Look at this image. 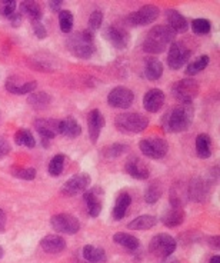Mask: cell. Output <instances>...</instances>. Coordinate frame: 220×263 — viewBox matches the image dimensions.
Here are the masks:
<instances>
[{"instance_id": "1", "label": "cell", "mask_w": 220, "mask_h": 263, "mask_svg": "<svg viewBox=\"0 0 220 263\" xmlns=\"http://www.w3.org/2000/svg\"><path fill=\"white\" fill-rule=\"evenodd\" d=\"M193 116L194 107L192 103H179L170 110H167L162 123L167 133H180L190 127Z\"/></svg>"}, {"instance_id": "2", "label": "cell", "mask_w": 220, "mask_h": 263, "mask_svg": "<svg viewBox=\"0 0 220 263\" xmlns=\"http://www.w3.org/2000/svg\"><path fill=\"white\" fill-rule=\"evenodd\" d=\"M176 33L169 26L159 25V26L152 27L147 32L146 37L143 39L142 47L146 53L150 54H159L166 50L167 47L173 43Z\"/></svg>"}, {"instance_id": "3", "label": "cell", "mask_w": 220, "mask_h": 263, "mask_svg": "<svg viewBox=\"0 0 220 263\" xmlns=\"http://www.w3.org/2000/svg\"><path fill=\"white\" fill-rule=\"evenodd\" d=\"M66 45L72 54L79 59H90L96 52L93 33L90 30L73 33L72 36H69Z\"/></svg>"}, {"instance_id": "4", "label": "cell", "mask_w": 220, "mask_h": 263, "mask_svg": "<svg viewBox=\"0 0 220 263\" xmlns=\"http://www.w3.org/2000/svg\"><path fill=\"white\" fill-rule=\"evenodd\" d=\"M114 126L122 133H140L149 126V119L142 113H122L114 119Z\"/></svg>"}, {"instance_id": "5", "label": "cell", "mask_w": 220, "mask_h": 263, "mask_svg": "<svg viewBox=\"0 0 220 263\" xmlns=\"http://www.w3.org/2000/svg\"><path fill=\"white\" fill-rule=\"evenodd\" d=\"M176 246H177V243H176V239L173 236H170L169 233H159V235L152 237V240L149 243V250L153 256L165 259V257L173 255Z\"/></svg>"}, {"instance_id": "6", "label": "cell", "mask_w": 220, "mask_h": 263, "mask_svg": "<svg viewBox=\"0 0 220 263\" xmlns=\"http://www.w3.org/2000/svg\"><path fill=\"white\" fill-rule=\"evenodd\" d=\"M172 95L179 103H192L199 95V85L194 79L177 80L172 86Z\"/></svg>"}, {"instance_id": "7", "label": "cell", "mask_w": 220, "mask_h": 263, "mask_svg": "<svg viewBox=\"0 0 220 263\" xmlns=\"http://www.w3.org/2000/svg\"><path fill=\"white\" fill-rule=\"evenodd\" d=\"M139 149L149 159H163L167 155L169 145L163 138H145L140 140Z\"/></svg>"}, {"instance_id": "8", "label": "cell", "mask_w": 220, "mask_h": 263, "mask_svg": "<svg viewBox=\"0 0 220 263\" xmlns=\"http://www.w3.org/2000/svg\"><path fill=\"white\" fill-rule=\"evenodd\" d=\"M192 56V50L182 42H173L167 53V65L172 70H179Z\"/></svg>"}, {"instance_id": "9", "label": "cell", "mask_w": 220, "mask_h": 263, "mask_svg": "<svg viewBox=\"0 0 220 263\" xmlns=\"http://www.w3.org/2000/svg\"><path fill=\"white\" fill-rule=\"evenodd\" d=\"M159 7L154 5H146V6L140 7L139 10L132 12L127 16L126 20L130 26H147V25L153 23L154 20L159 17Z\"/></svg>"}, {"instance_id": "10", "label": "cell", "mask_w": 220, "mask_h": 263, "mask_svg": "<svg viewBox=\"0 0 220 263\" xmlns=\"http://www.w3.org/2000/svg\"><path fill=\"white\" fill-rule=\"evenodd\" d=\"M50 224L56 232L65 235H74L80 230L79 219L70 213H59L50 219Z\"/></svg>"}, {"instance_id": "11", "label": "cell", "mask_w": 220, "mask_h": 263, "mask_svg": "<svg viewBox=\"0 0 220 263\" xmlns=\"http://www.w3.org/2000/svg\"><path fill=\"white\" fill-rule=\"evenodd\" d=\"M134 100V93L125 86H117L110 90L107 96V103L117 109H129Z\"/></svg>"}, {"instance_id": "12", "label": "cell", "mask_w": 220, "mask_h": 263, "mask_svg": "<svg viewBox=\"0 0 220 263\" xmlns=\"http://www.w3.org/2000/svg\"><path fill=\"white\" fill-rule=\"evenodd\" d=\"M92 183V179L87 173H77L67 180L62 187V193L65 196H76L82 192H86V189Z\"/></svg>"}, {"instance_id": "13", "label": "cell", "mask_w": 220, "mask_h": 263, "mask_svg": "<svg viewBox=\"0 0 220 263\" xmlns=\"http://www.w3.org/2000/svg\"><path fill=\"white\" fill-rule=\"evenodd\" d=\"M5 87L9 93L12 95H17V96H22V95H30L36 90L37 87V83L34 80H23L19 76H9L6 79V83H5Z\"/></svg>"}, {"instance_id": "14", "label": "cell", "mask_w": 220, "mask_h": 263, "mask_svg": "<svg viewBox=\"0 0 220 263\" xmlns=\"http://www.w3.org/2000/svg\"><path fill=\"white\" fill-rule=\"evenodd\" d=\"M105 37L109 40V43L112 45L116 49H126L127 45H129V40H130V36H129V32L126 29H123L122 26H117V25H112L105 29Z\"/></svg>"}, {"instance_id": "15", "label": "cell", "mask_w": 220, "mask_h": 263, "mask_svg": "<svg viewBox=\"0 0 220 263\" xmlns=\"http://www.w3.org/2000/svg\"><path fill=\"white\" fill-rule=\"evenodd\" d=\"M125 172L129 176L137 180H146L150 176V171L147 167V164L137 156H130L125 163Z\"/></svg>"}, {"instance_id": "16", "label": "cell", "mask_w": 220, "mask_h": 263, "mask_svg": "<svg viewBox=\"0 0 220 263\" xmlns=\"http://www.w3.org/2000/svg\"><path fill=\"white\" fill-rule=\"evenodd\" d=\"M210 192V184L200 178L192 179L187 184V196L193 202H203Z\"/></svg>"}, {"instance_id": "17", "label": "cell", "mask_w": 220, "mask_h": 263, "mask_svg": "<svg viewBox=\"0 0 220 263\" xmlns=\"http://www.w3.org/2000/svg\"><path fill=\"white\" fill-rule=\"evenodd\" d=\"M105 116L102 115L99 109H93L87 115V129H89V138L92 143H97L102 129L105 127Z\"/></svg>"}, {"instance_id": "18", "label": "cell", "mask_w": 220, "mask_h": 263, "mask_svg": "<svg viewBox=\"0 0 220 263\" xmlns=\"http://www.w3.org/2000/svg\"><path fill=\"white\" fill-rule=\"evenodd\" d=\"M102 195H103V191L99 187H92L90 191H86L83 195V199L87 204V212L92 217H97L102 212V208H103Z\"/></svg>"}, {"instance_id": "19", "label": "cell", "mask_w": 220, "mask_h": 263, "mask_svg": "<svg viewBox=\"0 0 220 263\" xmlns=\"http://www.w3.org/2000/svg\"><path fill=\"white\" fill-rule=\"evenodd\" d=\"M34 129L45 140H52L56 135H59V120L54 119H36Z\"/></svg>"}, {"instance_id": "20", "label": "cell", "mask_w": 220, "mask_h": 263, "mask_svg": "<svg viewBox=\"0 0 220 263\" xmlns=\"http://www.w3.org/2000/svg\"><path fill=\"white\" fill-rule=\"evenodd\" d=\"M165 93L160 89H150L145 93L143 96V106L147 112L156 113L159 112L160 109L165 105Z\"/></svg>"}, {"instance_id": "21", "label": "cell", "mask_w": 220, "mask_h": 263, "mask_svg": "<svg viewBox=\"0 0 220 263\" xmlns=\"http://www.w3.org/2000/svg\"><path fill=\"white\" fill-rule=\"evenodd\" d=\"M40 246L47 253L57 255V253H62L63 250L66 249V242L59 235H47L40 240Z\"/></svg>"}, {"instance_id": "22", "label": "cell", "mask_w": 220, "mask_h": 263, "mask_svg": "<svg viewBox=\"0 0 220 263\" xmlns=\"http://www.w3.org/2000/svg\"><path fill=\"white\" fill-rule=\"evenodd\" d=\"M185 211L183 208H176V206H172L169 208L162 217H160V222L165 224L166 228H177L180 224L185 222Z\"/></svg>"}, {"instance_id": "23", "label": "cell", "mask_w": 220, "mask_h": 263, "mask_svg": "<svg viewBox=\"0 0 220 263\" xmlns=\"http://www.w3.org/2000/svg\"><path fill=\"white\" fill-rule=\"evenodd\" d=\"M166 17L169 27L174 33H185L189 29V23H187L186 17L180 13V12H177L176 9H169V10H166Z\"/></svg>"}, {"instance_id": "24", "label": "cell", "mask_w": 220, "mask_h": 263, "mask_svg": "<svg viewBox=\"0 0 220 263\" xmlns=\"http://www.w3.org/2000/svg\"><path fill=\"white\" fill-rule=\"evenodd\" d=\"M143 74L147 80H159L163 76V63L156 58H147L143 66Z\"/></svg>"}, {"instance_id": "25", "label": "cell", "mask_w": 220, "mask_h": 263, "mask_svg": "<svg viewBox=\"0 0 220 263\" xmlns=\"http://www.w3.org/2000/svg\"><path fill=\"white\" fill-rule=\"evenodd\" d=\"M130 203H132V197L129 193H126V192L119 193V196L116 197V202H114L113 211H112V216H113L114 220H122L126 216Z\"/></svg>"}, {"instance_id": "26", "label": "cell", "mask_w": 220, "mask_h": 263, "mask_svg": "<svg viewBox=\"0 0 220 263\" xmlns=\"http://www.w3.org/2000/svg\"><path fill=\"white\" fill-rule=\"evenodd\" d=\"M59 133L66 138L74 139L82 133V127L73 118H66L59 120Z\"/></svg>"}, {"instance_id": "27", "label": "cell", "mask_w": 220, "mask_h": 263, "mask_svg": "<svg viewBox=\"0 0 220 263\" xmlns=\"http://www.w3.org/2000/svg\"><path fill=\"white\" fill-rule=\"evenodd\" d=\"M27 103L30 105L32 109L34 110H45L52 103V98L50 95L46 92H33L29 95L27 98Z\"/></svg>"}, {"instance_id": "28", "label": "cell", "mask_w": 220, "mask_h": 263, "mask_svg": "<svg viewBox=\"0 0 220 263\" xmlns=\"http://www.w3.org/2000/svg\"><path fill=\"white\" fill-rule=\"evenodd\" d=\"M82 255H83V259L87 263H105L107 260L105 250L100 249V248H96L93 245H86L83 248Z\"/></svg>"}, {"instance_id": "29", "label": "cell", "mask_w": 220, "mask_h": 263, "mask_svg": "<svg viewBox=\"0 0 220 263\" xmlns=\"http://www.w3.org/2000/svg\"><path fill=\"white\" fill-rule=\"evenodd\" d=\"M189 199L187 196V184L185 186L183 183H174V186L172 187V192H170V204L172 206H176V208H183L186 200Z\"/></svg>"}, {"instance_id": "30", "label": "cell", "mask_w": 220, "mask_h": 263, "mask_svg": "<svg viewBox=\"0 0 220 263\" xmlns=\"http://www.w3.org/2000/svg\"><path fill=\"white\" fill-rule=\"evenodd\" d=\"M159 223V219L152 215H142V216L133 219L130 223L127 224V228L132 230H147L154 228Z\"/></svg>"}, {"instance_id": "31", "label": "cell", "mask_w": 220, "mask_h": 263, "mask_svg": "<svg viewBox=\"0 0 220 263\" xmlns=\"http://www.w3.org/2000/svg\"><path fill=\"white\" fill-rule=\"evenodd\" d=\"M196 153L200 159H209L212 156V139L209 135L200 133L196 138Z\"/></svg>"}, {"instance_id": "32", "label": "cell", "mask_w": 220, "mask_h": 263, "mask_svg": "<svg viewBox=\"0 0 220 263\" xmlns=\"http://www.w3.org/2000/svg\"><path fill=\"white\" fill-rule=\"evenodd\" d=\"M20 13L26 14L30 22H39L42 19V7L36 2L26 0V2H22L20 5Z\"/></svg>"}, {"instance_id": "33", "label": "cell", "mask_w": 220, "mask_h": 263, "mask_svg": "<svg viewBox=\"0 0 220 263\" xmlns=\"http://www.w3.org/2000/svg\"><path fill=\"white\" fill-rule=\"evenodd\" d=\"M113 240L117 245H120V246H123V248H126V249L129 250L139 249V239L134 237L133 235H130V233L119 232V233H116L113 236Z\"/></svg>"}, {"instance_id": "34", "label": "cell", "mask_w": 220, "mask_h": 263, "mask_svg": "<svg viewBox=\"0 0 220 263\" xmlns=\"http://www.w3.org/2000/svg\"><path fill=\"white\" fill-rule=\"evenodd\" d=\"M162 193H163V187H162V183L159 180H153L150 182V184L146 187L145 191V200L146 203L154 204L156 202H159V199L162 197Z\"/></svg>"}, {"instance_id": "35", "label": "cell", "mask_w": 220, "mask_h": 263, "mask_svg": "<svg viewBox=\"0 0 220 263\" xmlns=\"http://www.w3.org/2000/svg\"><path fill=\"white\" fill-rule=\"evenodd\" d=\"M14 143L17 146H23V147L32 149L36 145V140H34L32 132L27 130V129H19L14 133Z\"/></svg>"}, {"instance_id": "36", "label": "cell", "mask_w": 220, "mask_h": 263, "mask_svg": "<svg viewBox=\"0 0 220 263\" xmlns=\"http://www.w3.org/2000/svg\"><path fill=\"white\" fill-rule=\"evenodd\" d=\"M207 65H209V56L202 54L199 58H196L192 63L187 65L186 74L187 76H194V74H197V73H200L202 70H205L207 67Z\"/></svg>"}, {"instance_id": "37", "label": "cell", "mask_w": 220, "mask_h": 263, "mask_svg": "<svg viewBox=\"0 0 220 263\" xmlns=\"http://www.w3.org/2000/svg\"><path fill=\"white\" fill-rule=\"evenodd\" d=\"M127 151H129V146L127 145H123V143H113V145L106 146V147L102 151V155L106 159H114L119 158L122 155H125Z\"/></svg>"}, {"instance_id": "38", "label": "cell", "mask_w": 220, "mask_h": 263, "mask_svg": "<svg viewBox=\"0 0 220 263\" xmlns=\"http://www.w3.org/2000/svg\"><path fill=\"white\" fill-rule=\"evenodd\" d=\"M63 167H65V155H56L52 158L50 163H49V167H47V172L52 178H57L62 175L63 172Z\"/></svg>"}, {"instance_id": "39", "label": "cell", "mask_w": 220, "mask_h": 263, "mask_svg": "<svg viewBox=\"0 0 220 263\" xmlns=\"http://www.w3.org/2000/svg\"><path fill=\"white\" fill-rule=\"evenodd\" d=\"M59 25L60 30L63 33H70L73 29V14L69 10H60L59 12Z\"/></svg>"}, {"instance_id": "40", "label": "cell", "mask_w": 220, "mask_h": 263, "mask_svg": "<svg viewBox=\"0 0 220 263\" xmlns=\"http://www.w3.org/2000/svg\"><path fill=\"white\" fill-rule=\"evenodd\" d=\"M10 173L14 178L23 179V180H33L36 178V171L33 167H20V166H12Z\"/></svg>"}, {"instance_id": "41", "label": "cell", "mask_w": 220, "mask_h": 263, "mask_svg": "<svg viewBox=\"0 0 220 263\" xmlns=\"http://www.w3.org/2000/svg\"><path fill=\"white\" fill-rule=\"evenodd\" d=\"M212 29V23L207 19H194L192 22V30L196 34H207Z\"/></svg>"}, {"instance_id": "42", "label": "cell", "mask_w": 220, "mask_h": 263, "mask_svg": "<svg viewBox=\"0 0 220 263\" xmlns=\"http://www.w3.org/2000/svg\"><path fill=\"white\" fill-rule=\"evenodd\" d=\"M16 7H17L16 0H2L0 2V14L9 19L12 14L16 13Z\"/></svg>"}, {"instance_id": "43", "label": "cell", "mask_w": 220, "mask_h": 263, "mask_svg": "<svg viewBox=\"0 0 220 263\" xmlns=\"http://www.w3.org/2000/svg\"><path fill=\"white\" fill-rule=\"evenodd\" d=\"M103 12L102 10H94L92 12V14L89 16V30L90 32H94V30H99L102 25H103Z\"/></svg>"}, {"instance_id": "44", "label": "cell", "mask_w": 220, "mask_h": 263, "mask_svg": "<svg viewBox=\"0 0 220 263\" xmlns=\"http://www.w3.org/2000/svg\"><path fill=\"white\" fill-rule=\"evenodd\" d=\"M32 29H33L34 34L37 36V39H45L47 36V30L45 25L42 22H32Z\"/></svg>"}, {"instance_id": "45", "label": "cell", "mask_w": 220, "mask_h": 263, "mask_svg": "<svg viewBox=\"0 0 220 263\" xmlns=\"http://www.w3.org/2000/svg\"><path fill=\"white\" fill-rule=\"evenodd\" d=\"M10 153V143L6 138L0 136V159L5 158Z\"/></svg>"}, {"instance_id": "46", "label": "cell", "mask_w": 220, "mask_h": 263, "mask_svg": "<svg viewBox=\"0 0 220 263\" xmlns=\"http://www.w3.org/2000/svg\"><path fill=\"white\" fill-rule=\"evenodd\" d=\"M9 22L12 23V26H14V27L20 26V23H22V13H20V12L19 13L16 12L14 14H12V16L9 17Z\"/></svg>"}, {"instance_id": "47", "label": "cell", "mask_w": 220, "mask_h": 263, "mask_svg": "<svg viewBox=\"0 0 220 263\" xmlns=\"http://www.w3.org/2000/svg\"><path fill=\"white\" fill-rule=\"evenodd\" d=\"M6 213H5V211L0 208V233H3L5 232V229H6Z\"/></svg>"}, {"instance_id": "48", "label": "cell", "mask_w": 220, "mask_h": 263, "mask_svg": "<svg viewBox=\"0 0 220 263\" xmlns=\"http://www.w3.org/2000/svg\"><path fill=\"white\" fill-rule=\"evenodd\" d=\"M62 5H63V2H62V0H52V2H49V6H50V9H52L53 12H57V13L60 12V7H62Z\"/></svg>"}, {"instance_id": "49", "label": "cell", "mask_w": 220, "mask_h": 263, "mask_svg": "<svg viewBox=\"0 0 220 263\" xmlns=\"http://www.w3.org/2000/svg\"><path fill=\"white\" fill-rule=\"evenodd\" d=\"M210 246L212 248H216V249H219V236H213L210 239Z\"/></svg>"}, {"instance_id": "50", "label": "cell", "mask_w": 220, "mask_h": 263, "mask_svg": "<svg viewBox=\"0 0 220 263\" xmlns=\"http://www.w3.org/2000/svg\"><path fill=\"white\" fill-rule=\"evenodd\" d=\"M160 263H179V260H177L176 257L169 256V257H165V259H163Z\"/></svg>"}, {"instance_id": "51", "label": "cell", "mask_w": 220, "mask_h": 263, "mask_svg": "<svg viewBox=\"0 0 220 263\" xmlns=\"http://www.w3.org/2000/svg\"><path fill=\"white\" fill-rule=\"evenodd\" d=\"M210 263H220V256L219 255H214L210 257Z\"/></svg>"}, {"instance_id": "52", "label": "cell", "mask_w": 220, "mask_h": 263, "mask_svg": "<svg viewBox=\"0 0 220 263\" xmlns=\"http://www.w3.org/2000/svg\"><path fill=\"white\" fill-rule=\"evenodd\" d=\"M3 255H5V250H3V248L0 246V259L3 257Z\"/></svg>"}]
</instances>
